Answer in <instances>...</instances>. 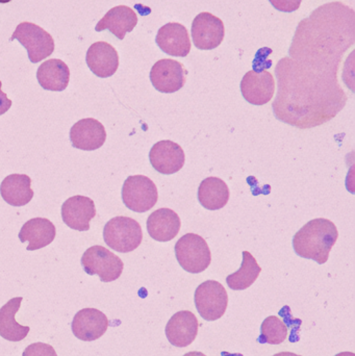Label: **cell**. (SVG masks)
I'll use <instances>...</instances> for the list:
<instances>
[{
  "label": "cell",
  "mask_w": 355,
  "mask_h": 356,
  "mask_svg": "<svg viewBox=\"0 0 355 356\" xmlns=\"http://www.w3.org/2000/svg\"><path fill=\"white\" fill-rule=\"evenodd\" d=\"M138 24V16L133 8L126 6H118L110 8L104 18L96 25V31L108 29L119 40L124 39Z\"/></svg>",
  "instance_id": "ffe728a7"
},
{
  "label": "cell",
  "mask_w": 355,
  "mask_h": 356,
  "mask_svg": "<svg viewBox=\"0 0 355 356\" xmlns=\"http://www.w3.org/2000/svg\"><path fill=\"white\" fill-rule=\"evenodd\" d=\"M156 184L144 175L126 178L122 186V200L125 207L135 213L150 211L158 202Z\"/></svg>",
  "instance_id": "52a82bcc"
},
{
  "label": "cell",
  "mask_w": 355,
  "mask_h": 356,
  "mask_svg": "<svg viewBox=\"0 0 355 356\" xmlns=\"http://www.w3.org/2000/svg\"><path fill=\"white\" fill-rule=\"evenodd\" d=\"M199 323L192 312L181 311L172 316L166 326V337L173 346L185 348L197 338Z\"/></svg>",
  "instance_id": "2e32d148"
},
{
  "label": "cell",
  "mask_w": 355,
  "mask_h": 356,
  "mask_svg": "<svg viewBox=\"0 0 355 356\" xmlns=\"http://www.w3.org/2000/svg\"><path fill=\"white\" fill-rule=\"evenodd\" d=\"M287 325L276 316H270L264 320L261 326L260 343L270 345L283 344L288 338Z\"/></svg>",
  "instance_id": "4316f807"
},
{
  "label": "cell",
  "mask_w": 355,
  "mask_h": 356,
  "mask_svg": "<svg viewBox=\"0 0 355 356\" xmlns=\"http://www.w3.org/2000/svg\"><path fill=\"white\" fill-rule=\"evenodd\" d=\"M187 74V70L181 63L164 58L152 66L150 81L158 92L175 93L185 86Z\"/></svg>",
  "instance_id": "30bf717a"
},
{
  "label": "cell",
  "mask_w": 355,
  "mask_h": 356,
  "mask_svg": "<svg viewBox=\"0 0 355 356\" xmlns=\"http://www.w3.org/2000/svg\"><path fill=\"white\" fill-rule=\"evenodd\" d=\"M156 42L158 47L169 56L185 58L191 51L189 33L181 23H167L160 27Z\"/></svg>",
  "instance_id": "e0dca14e"
},
{
  "label": "cell",
  "mask_w": 355,
  "mask_h": 356,
  "mask_svg": "<svg viewBox=\"0 0 355 356\" xmlns=\"http://www.w3.org/2000/svg\"><path fill=\"white\" fill-rule=\"evenodd\" d=\"M22 297L10 299L0 309V337L10 342H20L26 338L31 328L16 322L17 312L20 309Z\"/></svg>",
  "instance_id": "cb8c5ba5"
},
{
  "label": "cell",
  "mask_w": 355,
  "mask_h": 356,
  "mask_svg": "<svg viewBox=\"0 0 355 356\" xmlns=\"http://www.w3.org/2000/svg\"><path fill=\"white\" fill-rule=\"evenodd\" d=\"M339 238L337 226L331 220L314 219L294 236V250L304 259H314L323 265Z\"/></svg>",
  "instance_id": "7a4b0ae2"
},
{
  "label": "cell",
  "mask_w": 355,
  "mask_h": 356,
  "mask_svg": "<svg viewBox=\"0 0 355 356\" xmlns=\"http://www.w3.org/2000/svg\"><path fill=\"white\" fill-rule=\"evenodd\" d=\"M37 79L40 86L47 91L62 92L68 87L70 70L63 60L51 58L38 69Z\"/></svg>",
  "instance_id": "7402d4cb"
},
{
  "label": "cell",
  "mask_w": 355,
  "mask_h": 356,
  "mask_svg": "<svg viewBox=\"0 0 355 356\" xmlns=\"http://www.w3.org/2000/svg\"><path fill=\"white\" fill-rule=\"evenodd\" d=\"M12 1V0H0V3H8V2Z\"/></svg>",
  "instance_id": "836d02e7"
},
{
  "label": "cell",
  "mask_w": 355,
  "mask_h": 356,
  "mask_svg": "<svg viewBox=\"0 0 355 356\" xmlns=\"http://www.w3.org/2000/svg\"><path fill=\"white\" fill-rule=\"evenodd\" d=\"M106 244L117 252L129 253L135 250L143 240V232L139 222L133 218H113L104 228Z\"/></svg>",
  "instance_id": "3957f363"
},
{
  "label": "cell",
  "mask_w": 355,
  "mask_h": 356,
  "mask_svg": "<svg viewBox=\"0 0 355 356\" xmlns=\"http://www.w3.org/2000/svg\"><path fill=\"white\" fill-rule=\"evenodd\" d=\"M261 272H262V268L258 266L254 255L248 251H244L241 268L239 271L227 276V286L233 291L246 290L256 282Z\"/></svg>",
  "instance_id": "484cf974"
},
{
  "label": "cell",
  "mask_w": 355,
  "mask_h": 356,
  "mask_svg": "<svg viewBox=\"0 0 355 356\" xmlns=\"http://www.w3.org/2000/svg\"><path fill=\"white\" fill-rule=\"evenodd\" d=\"M81 265L85 273L99 276L102 282H112L118 280L124 268L120 257L102 246L87 249L81 257Z\"/></svg>",
  "instance_id": "8992f818"
},
{
  "label": "cell",
  "mask_w": 355,
  "mask_h": 356,
  "mask_svg": "<svg viewBox=\"0 0 355 356\" xmlns=\"http://www.w3.org/2000/svg\"><path fill=\"white\" fill-rule=\"evenodd\" d=\"M274 91V77L268 71H249L241 81L242 95L254 106H264L270 102Z\"/></svg>",
  "instance_id": "8fae6325"
},
{
  "label": "cell",
  "mask_w": 355,
  "mask_h": 356,
  "mask_svg": "<svg viewBox=\"0 0 355 356\" xmlns=\"http://www.w3.org/2000/svg\"><path fill=\"white\" fill-rule=\"evenodd\" d=\"M355 42V13L342 2L319 6L296 29L289 56L275 68L279 120L313 129L335 118L347 95L338 79L344 54Z\"/></svg>",
  "instance_id": "6da1fadb"
},
{
  "label": "cell",
  "mask_w": 355,
  "mask_h": 356,
  "mask_svg": "<svg viewBox=\"0 0 355 356\" xmlns=\"http://www.w3.org/2000/svg\"><path fill=\"white\" fill-rule=\"evenodd\" d=\"M72 332L79 340L93 342L101 338L108 328V319L96 309H83L73 318Z\"/></svg>",
  "instance_id": "4fadbf2b"
},
{
  "label": "cell",
  "mask_w": 355,
  "mask_h": 356,
  "mask_svg": "<svg viewBox=\"0 0 355 356\" xmlns=\"http://www.w3.org/2000/svg\"><path fill=\"white\" fill-rule=\"evenodd\" d=\"M56 236L54 224L45 218L28 220L19 232L21 243L28 242L27 250L35 251L44 248L53 242Z\"/></svg>",
  "instance_id": "d6986e66"
},
{
  "label": "cell",
  "mask_w": 355,
  "mask_h": 356,
  "mask_svg": "<svg viewBox=\"0 0 355 356\" xmlns=\"http://www.w3.org/2000/svg\"><path fill=\"white\" fill-rule=\"evenodd\" d=\"M22 356H58V355L51 345L35 343L26 347V349L23 351Z\"/></svg>",
  "instance_id": "83f0119b"
},
{
  "label": "cell",
  "mask_w": 355,
  "mask_h": 356,
  "mask_svg": "<svg viewBox=\"0 0 355 356\" xmlns=\"http://www.w3.org/2000/svg\"><path fill=\"white\" fill-rule=\"evenodd\" d=\"M224 35V23L210 13H200L192 23V39L198 49H215L222 43Z\"/></svg>",
  "instance_id": "9c48e42d"
},
{
  "label": "cell",
  "mask_w": 355,
  "mask_h": 356,
  "mask_svg": "<svg viewBox=\"0 0 355 356\" xmlns=\"http://www.w3.org/2000/svg\"><path fill=\"white\" fill-rule=\"evenodd\" d=\"M195 305L206 321H216L224 316L229 307V295L220 282L208 280L195 291Z\"/></svg>",
  "instance_id": "ba28073f"
},
{
  "label": "cell",
  "mask_w": 355,
  "mask_h": 356,
  "mask_svg": "<svg viewBox=\"0 0 355 356\" xmlns=\"http://www.w3.org/2000/svg\"><path fill=\"white\" fill-rule=\"evenodd\" d=\"M106 140L104 125L93 118H85L75 123L70 129V141L73 147L85 152L99 149Z\"/></svg>",
  "instance_id": "9a60e30c"
},
{
  "label": "cell",
  "mask_w": 355,
  "mask_h": 356,
  "mask_svg": "<svg viewBox=\"0 0 355 356\" xmlns=\"http://www.w3.org/2000/svg\"><path fill=\"white\" fill-rule=\"evenodd\" d=\"M273 356H302V355H295V353H277V355H274Z\"/></svg>",
  "instance_id": "1f68e13d"
},
{
  "label": "cell",
  "mask_w": 355,
  "mask_h": 356,
  "mask_svg": "<svg viewBox=\"0 0 355 356\" xmlns=\"http://www.w3.org/2000/svg\"><path fill=\"white\" fill-rule=\"evenodd\" d=\"M1 88L2 83L0 81V116L6 114L10 110V106H12V100L8 99L6 94L2 92Z\"/></svg>",
  "instance_id": "f546056e"
},
{
  "label": "cell",
  "mask_w": 355,
  "mask_h": 356,
  "mask_svg": "<svg viewBox=\"0 0 355 356\" xmlns=\"http://www.w3.org/2000/svg\"><path fill=\"white\" fill-rule=\"evenodd\" d=\"M181 222L179 215L170 209H160L147 219V232L154 240L169 242L179 234Z\"/></svg>",
  "instance_id": "44dd1931"
},
{
  "label": "cell",
  "mask_w": 355,
  "mask_h": 356,
  "mask_svg": "<svg viewBox=\"0 0 355 356\" xmlns=\"http://www.w3.org/2000/svg\"><path fill=\"white\" fill-rule=\"evenodd\" d=\"M183 356H206L204 353H197V351H193V353H185Z\"/></svg>",
  "instance_id": "4dcf8cb0"
},
{
  "label": "cell",
  "mask_w": 355,
  "mask_h": 356,
  "mask_svg": "<svg viewBox=\"0 0 355 356\" xmlns=\"http://www.w3.org/2000/svg\"><path fill=\"white\" fill-rule=\"evenodd\" d=\"M14 40L24 46L28 54L29 60L33 64L45 60L54 51L53 38L35 23H20L10 38V41Z\"/></svg>",
  "instance_id": "5b68a950"
},
{
  "label": "cell",
  "mask_w": 355,
  "mask_h": 356,
  "mask_svg": "<svg viewBox=\"0 0 355 356\" xmlns=\"http://www.w3.org/2000/svg\"><path fill=\"white\" fill-rule=\"evenodd\" d=\"M85 62L96 76L108 79L118 70V52L106 42H96L88 49Z\"/></svg>",
  "instance_id": "ac0fdd59"
},
{
  "label": "cell",
  "mask_w": 355,
  "mask_h": 356,
  "mask_svg": "<svg viewBox=\"0 0 355 356\" xmlns=\"http://www.w3.org/2000/svg\"><path fill=\"white\" fill-rule=\"evenodd\" d=\"M336 356H355L354 353H339V355H337Z\"/></svg>",
  "instance_id": "d6a6232c"
},
{
  "label": "cell",
  "mask_w": 355,
  "mask_h": 356,
  "mask_svg": "<svg viewBox=\"0 0 355 356\" xmlns=\"http://www.w3.org/2000/svg\"><path fill=\"white\" fill-rule=\"evenodd\" d=\"M175 254L181 267L192 274L206 271L212 261L208 243L196 234L181 236L175 244Z\"/></svg>",
  "instance_id": "277c9868"
},
{
  "label": "cell",
  "mask_w": 355,
  "mask_h": 356,
  "mask_svg": "<svg viewBox=\"0 0 355 356\" xmlns=\"http://www.w3.org/2000/svg\"><path fill=\"white\" fill-rule=\"evenodd\" d=\"M149 160L158 172L165 175L179 172L185 162V152L179 144L165 140L154 145L150 150Z\"/></svg>",
  "instance_id": "5bb4252c"
},
{
  "label": "cell",
  "mask_w": 355,
  "mask_h": 356,
  "mask_svg": "<svg viewBox=\"0 0 355 356\" xmlns=\"http://www.w3.org/2000/svg\"><path fill=\"white\" fill-rule=\"evenodd\" d=\"M277 10L292 13L300 8L302 0H269Z\"/></svg>",
  "instance_id": "f1b7e54d"
},
{
  "label": "cell",
  "mask_w": 355,
  "mask_h": 356,
  "mask_svg": "<svg viewBox=\"0 0 355 356\" xmlns=\"http://www.w3.org/2000/svg\"><path fill=\"white\" fill-rule=\"evenodd\" d=\"M95 216V203L89 197L76 195L63 203V221L71 229L88 232Z\"/></svg>",
  "instance_id": "7c38bea8"
},
{
  "label": "cell",
  "mask_w": 355,
  "mask_h": 356,
  "mask_svg": "<svg viewBox=\"0 0 355 356\" xmlns=\"http://www.w3.org/2000/svg\"><path fill=\"white\" fill-rule=\"evenodd\" d=\"M198 200L210 211L223 209L229 200V186L220 178H206L198 188Z\"/></svg>",
  "instance_id": "d4e9b609"
},
{
  "label": "cell",
  "mask_w": 355,
  "mask_h": 356,
  "mask_svg": "<svg viewBox=\"0 0 355 356\" xmlns=\"http://www.w3.org/2000/svg\"><path fill=\"white\" fill-rule=\"evenodd\" d=\"M2 199L12 207H23L33 197L31 178L25 175H10L0 184Z\"/></svg>",
  "instance_id": "603a6c76"
}]
</instances>
